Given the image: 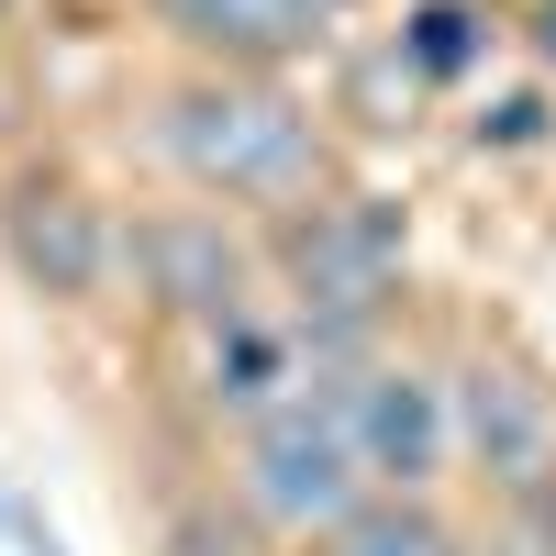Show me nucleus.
<instances>
[{
  "label": "nucleus",
  "instance_id": "nucleus-1",
  "mask_svg": "<svg viewBox=\"0 0 556 556\" xmlns=\"http://www.w3.org/2000/svg\"><path fill=\"white\" fill-rule=\"evenodd\" d=\"M256 245H267V312L290 323L301 390H345L412 312V201L345 167L301 212L256 223Z\"/></svg>",
  "mask_w": 556,
  "mask_h": 556
},
{
  "label": "nucleus",
  "instance_id": "nucleus-2",
  "mask_svg": "<svg viewBox=\"0 0 556 556\" xmlns=\"http://www.w3.org/2000/svg\"><path fill=\"white\" fill-rule=\"evenodd\" d=\"M134 123H146V156L178 201H212V212H245V223H278L345 178V134L323 123V101L301 78L167 67L134 101Z\"/></svg>",
  "mask_w": 556,
  "mask_h": 556
},
{
  "label": "nucleus",
  "instance_id": "nucleus-3",
  "mask_svg": "<svg viewBox=\"0 0 556 556\" xmlns=\"http://www.w3.org/2000/svg\"><path fill=\"white\" fill-rule=\"evenodd\" d=\"M0 267L34 312H67V323L112 312L123 301V201L56 146L12 156L0 167Z\"/></svg>",
  "mask_w": 556,
  "mask_h": 556
},
{
  "label": "nucleus",
  "instance_id": "nucleus-4",
  "mask_svg": "<svg viewBox=\"0 0 556 556\" xmlns=\"http://www.w3.org/2000/svg\"><path fill=\"white\" fill-rule=\"evenodd\" d=\"M123 301L156 323V334L201 345L223 323L267 312V245L245 212H212V201H123Z\"/></svg>",
  "mask_w": 556,
  "mask_h": 556
},
{
  "label": "nucleus",
  "instance_id": "nucleus-5",
  "mask_svg": "<svg viewBox=\"0 0 556 556\" xmlns=\"http://www.w3.org/2000/svg\"><path fill=\"white\" fill-rule=\"evenodd\" d=\"M212 490L267 556L278 545H323L367 501L356 456H345V424H334V390H290L278 412H256L245 434H223L212 445Z\"/></svg>",
  "mask_w": 556,
  "mask_h": 556
},
{
  "label": "nucleus",
  "instance_id": "nucleus-6",
  "mask_svg": "<svg viewBox=\"0 0 556 556\" xmlns=\"http://www.w3.org/2000/svg\"><path fill=\"white\" fill-rule=\"evenodd\" d=\"M445 424H456V479L479 490V513L556 490V367L513 323H479L445 345Z\"/></svg>",
  "mask_w": 556,
  "mask_h": 556
},
{
  "label": "nucleus",
  "instance_id": "nucleus-7",
  "mask_svg": "<svg viewBox=\"0 0 556 556\" xmlns=\"http://www.w3.org/2000/svg\"><path fill=\"white\" fill-rule=\"evenodd\" d=\"M345 456L379 501H456V424H445V345L390 334L379 356L334 390Z\"/></svg>",
  "mask_w": 556,
  "mask_h": 556
},
{
  "label": "nucleus",
  "instance_id": "nucleus-8",
  "mask_svg": "<svg viewBox=\"0 0 556 556\" xmlns=\"http://www.w3.org/2000/svg\"><path fill=\"white\" fill-rule=\"evenodd\" d=\"M146 34L167 45V67H235V78H301L323 45L301 0H134Z\"/></svg>",
  "mask_w": 556,
  "mask_h": 556
},
{
  "label": "nucleus",
  "instance_id": "nucleus-9",
  "mask_svg": "<svg viewBox=\"0 0 556 556\" xmlns=\"http://www.w3.org/2000/svg\"><path fill=\"white\" fill-rule=\"evenodd\" d=\"M301 390V356H290V323L278 312H245V323H223V334L190 345V424L223 445V434H245L256 412H278Z\"/></svg>",
  "mask_w": 556,
  "mask_h": 556
},
{
  "label": "nucleus",
  "instance_id": "nucleus-10",
  "mask_svg": "<svg viewBox=\"0 0 556 556\" xmlns=\"http://www.w3.org/2000/svg\"><path fill=\"white\" fill-rule=\"evenodd\" d=\"M323 56H334V78H323L312 101H323V123H334V134H356V146H412V134H424L434 101H424V78L401 67L390 34H334Z\"/></svg>",
  "mask_w": 556,
  "mask_h": 556
},
{
  "label": "nucleus",
  "instance_id": "nucleus-11",
  "mask_svg": "<svg viewBox=\"0 0 556 556\" xmlns=\"http://www.w3.org/2000/svg\"><path fill=\"white\" fill-rule=\"evenodd\" d=\"M401 67L424 78V101H456L468 78H490V56L513 45V23H501V0H401Z\"/></svg>",
  "mask_w": 556,
  "mask_h": 556
},
{
  "label": "nucleus",
  "instance_id": "nucleus-12",
  "mask_svg": "<svg viewBox=\"0 0 556 556\" xmlns=\"http://www.w3.org/2000/svg\"><path fill=\"white\" fill-rule=\"evenodd\" d=\"M323 556H468V513H456V501H379L367 490L356 513L323 534Z\"/></svg>",
  "mask_w": 556,
  "mask_h": 556
},
{
  "label": "nucleus",
  "instance_id": "nucleus-13",
  "mask_svg": "<svg viewBox=\"0 0 556 556\" xmlns=\"http://www.w3.org/2000/svg\"><path fill=\"white\" fill-rule=\"evenodd\" d=\"M146 556H267V545H256L235 513H223V490H212V479H178V490L156 501Z\"/></svg>",
  "mask_w": 556,
  "mask_h": 556
},
{
  "label": "nucleus",
  "instance_id": "nucleus-14",
  "mask_svg": "<svg viewBox=\"0 0 556 556\" xmlns=\"http://www.w3.org/2000/svg\"><path fill=\"white\" fill-rule=\"evenodd\" d=\"M556 146V89L545 78H513L468 112V156H545Z\"/></svg>",
  "mask_w": 556,
  "mask_h": 556
},
{
  "label": "nucleus",
  "instance_id": "nucleus-15",
  "mask_svg": "<svg viewBox=\"0 0 556 556\" xmlns=\"http://www.w3.org/2000/svg\"><path fill=\"white\" fill-rule=\"evenodd\" d=\"M468 556H556V490L513 501V513H479L468 523Z\"/></svg>",
  "mask_w": 556,
  "mask_h": 556
},
{
  "label": "nucleus",
  "instance_id": "nucleus-16",
  "mask_svg": "<svg viewBox=\"0 0 556 556\" xmlns=\"http://www.w3.org/2000/svg\"><path fill=\"white\" fill-rule=\"evenodd\" d=\"M501 23L523 34V56H534V78L556 89V0H523V12H501Z\"/></svg>",
  "mask_w": 556,
  "mask_h": 556
},
{
  "label": "nucleus",
  "instance_id": "nucleus-17",
  "mask_svg": "<svg viewBox=\"0 0 556 556\" xmlns=\"http://www.w3.org/2000/svg\"><path fill=\"white\" fill-rule=\"evenodd\" d=\"M12 545H23V556H67V534H56V523H45V513H34V501H12Z\"/></svg>",
  "mask_w": 556,
  "mask_h": 556
},
{
  "label": "nucleus",
  "instance_id": "nucleus-18",
  "mask_svg": "<svg viewBox=\"0 0 556 556\" xmlns=\"http://www.w3.org/2000/svg\"><path fill=\"white\" fill-rule=\"evenodd\" d=\"M301 12H312V23H323V34H356V23H367V12H379V0H301Z\"/></svg>",
  "mask_w": 556,
  "mask_h": 556
},
{
  "label": "nucleus",
  "instance_id": "nucleus-19",
  "mask_svg": "<svg viewBox=\"0 0 556 556\" xmlns=\"http://www.w3.org/2000/svg\"><path fill=\"white\" fill-rule=\"evenodd\" d=\"M0 556H12V501H0Z\"/></svg>",
  "mask_w": 556,
  "mask_h": 556
},
{
  "label": "nucleus",
  "instance_id": "nucleus-20",
  "mask_svg": "<svg viewBox=\"0 0 556 556\" xmlns=\"http://www.w3.org/2000/svg\"><path fill=\"white\" fill-rule=\"evenodd\" d=\"M278 556H323V545H278Z\"/></svg>",
  "mask_w": 556,
  "mask_h": 556
}]
</instances>
